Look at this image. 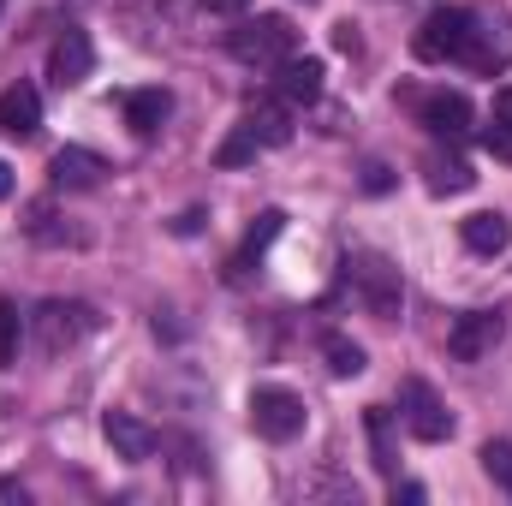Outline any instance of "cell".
I'll use <instances>...</instances> for the list:
<instances>
[{
    "instance_id": "obj_30",
    "label": "cell",
    "mask_w": 512,
    "mask_h": 506,
    "mask_svg": "<svg viewBox=\"0 0 512 506\" xmlns=\"http://www.w3.org/2000/svg\"><path fill=\"white\" fill-rule=\"evenodd\" d=\"M197 227H203V209H185V215L173 221V233H197Z\"/></svg>"
},
{
    "instance_id": "obj_10",
    "label": "cell",
    "mask_w": 512,
    "mask_h": 506,
    "mask_svg": "<svg viewBox=\"0 0 512 506\" xmlns=\"http://www.w3.org/2000/svg\"><path fill=\"white\" fill-rule=\"evenodd\" d=\"M90 72H96V48H90V36H84V30H60L54 48H48V78H54L60 90H78Z\"/></svg>"
},
{
    "instance_id": "obj_16",
    "label": "cell",
    "mask_w": 512,
    "mask_h": 506,
    "mask_svg": "<svg viewBox=\"0 0 512 506\" xmlns=\"http://www.w3.org/2000/svg\"><path fill=\"white\" fill-rule=\"evenodd\" d=\"M245 131H251L262 149H280V143H292V102H286V96H280V102H251Z\"/></svg>"
},
{
    "instance_id": "obj_2",
    "label": "cell",
    "mask_w": 512,
    "mask_h": 506,
    "mask_svg": "<svg viewBox=\"0 0 512 506\" xmlns=\"http://www.w3.org/2000/svg\"><path fill=\"white\" fill-rule=\"evenodd\" d=\"M30 328H36V346H42L48 358H60V352H72L78 340H90V334L102 328V316H96L90 304H78V298H48V304H36Z\"/></svg>"
},
{
    "instance_id": "obj_20",
    "label": "cell",
    "mask_w": 512,
    "mask_h": 506,
    "mask_svg": "<svg viewBox=\"0 0 512 506\" xmlns=\"http://www.w3.org/2000/svg\"><path fill=\"white\" fill-rule=\"evenodd\" d=\"M364 429H370V453H376V471H399V447H393V411L387 405H370L364 411Z\"/></svg>"
},
{
    "instance_id": "obj_25",
    "label": "cell",
    "mask_w": 512,
    "mask_h": 506,
    "mask_svg": "<svg viewBox=\"0 0 512 506\" xmlns=\"http://www.w3.org/2000/svg\"><path fill=\"white\" fill-rule=\"evenodd\" d=\"M483 149H489L495 161H512V126H501V120H495V126L483 131Z\"/></svg>"
},
{
    "instance_id": "obj_26",
    "label": "cell",
    "mask_w": 512,
    "mask_h": 506,
    "mask_svg": "<svg viewBox=\"0 0 512 506\" xmlns=\"http://www.w3.org/2000/svg\"><path fill=\"white\" fill-rule=\"evenodd\" d=\"M203 12H215V18H245L251 0H203Z\"/></svg>"
},
{
    "instance_id": "obj_34",
    "label": "cell",
    "mask_w": 512,
    "mask_h": 506,
    "mask_svg": "<svg viewBox=\"0 0 512 506\" xmlns=\"http://www.w3.org/2000/svg\"><path fill=\"white\" fill-rule=\"evenodd\" d=\"M304 6H310V0H304Z\"/></svg>"
},
{
    "instance_id": "obj_12",
    "label": "cell",
    "mask_w": 512,
    "mask_h": 506,
    "mask_svg": "<svg viewBox=\"0 0 512 506\" xmlns=\"http://www.w3.org/2000/svg\"><path fill=\"white\" fill-rule=\"evenodd\" d=\"M102 435H108V447H114L126 465H143V459L155 453V429H149L143 417H131V411H108V417H102Z\"/></svg>"
},
{
    "instance_id": "obj_17",
    "label": "cell",
    "mask_w": 512,
    "mask_h": 506,
    "mask_svg": "<svg viewBox=\"0 0 512 506\" xmlns=\"http://www.w3.org/2000/svg\"><path fill=\"white\" fill-rule=\"evenodd\" d=\"M120 108H126V126L137 137H155V131L167 126V114H173V96L167 90H131Z\"/></svg>"
},
{
    "instance_id": "obj_18",
    "label": "cell",
    "mask_w": 512,
    "mask_h": 506,
    "mask_svg": "<svg viewBox=\"0 0 512 506\" xmlns=\"http://www.w3.org/2000/svg\"><path fill=\"white\" fill-rule=\"evenodd\" d=\"M423 173H429V191L435 197H459V191H471L477 185V173H471V161L465 155H423Z\"/></svg>"
},
{
    "instance_id": "obj_6",
    "label": "cell",
    "mask_w": 512,
    "mask_h": 506,
    "mask_svg": "<svg viewBox=\"0 0 512 506\" xmlns=\"http://www.w3.org/2000/svg\"><path fill=\"white\" fill-rule=\"evenodd\" d=\"M471 42V6H435L423 24H417V60H459Z\"/></svg>"
},
{
    "instance_id": "obj_27",
    "label": "cell",
    "mask_w": 512,
    "mask_h": 506,
    "mask_svg": "<svg viewBox=\"0 0 512 506\" xmlns=\"http://www.w3.org/2000/svg\"><path fill=\"white\" fill-rule=\"evenodd\" d=\"M12 501L24 506V501H30V489H24L18 477H0V506H12Z\"/></svg>"
},
{
    "instance_id": "obj_31",
    "label": "cell",
    "mask_w": 512,
    "mask_h": 506,
    "mask_svg": "<svg viewBox=\"0 0 512 506\" xmlns=\"http://www.w3.org/2000/svg\"><path fill=\"white\" fill-rule=\"evenodd\" d=\"M387 185H393V179H387V167H370V173H364V191H387Z\"/></svg>"
},
{
    "instance_id": "obj_32",
    "label": "cell",
    "mask_w": 512,
    "mask_h": 506,
    "mask_svg": "<svg viewBox=\"0 0 512 506\" xmlns=\"http://www.w3.org/2000/svg\"><path fill=\"white\" fill-rule=\"evenodd\" d=\"M334 42L340 48H358V24H334Z\"/></svg>"
},
{
    "instance_id": "obj_13",
    "label": "cell",
    "mask_w": 512,
    "mask_h": 506,
    "mask_svg": "<svg viewBox=\"0 0 512 506\" xmlns=\"http://www.w3.org/2000/svg\"><path fill=\"white\" fill-rule=\"evenodd\" d=\"M274 72H280V96H286L292 108H310V102L322 96V78H328V66H322L316 54H292V60H280Z\"/></svg>"
},
{
    "instance_id": "obj_14",
    "label": "cell",
    "mask_w": 512,
    "mask_h": 506,
    "mask_svg": "<svg viewBox=\"0 0 512 506\" xmlns=\"http://www.w3.org/2000/svg\"><path fill=\"white\" fill-rule=\"evenodd\" d=\"M459 239H465V251H477V256H501L512 245V221L501 209H477V215L459 221Z\"/></svg>"
},
{
    "instance_id": "obj_5",
    "label": "cell",
    "mask_w": 512,
    "mask_h": 506,
    "mask_svg": "<svg viewBox=\"0 0 512 506\" xmlns=\"http://www.w3.org/2000/svg\"><path fill=\"white\" fill-rule=\"evenodd\" d=\"M471 72H507L512 66V18L507 12H471V42L459 54Z\"/></svg>"
},
{
    "instance_id": "obj_15",
    "label": "cell",
    "mask_w": 512,
    "mask_h": 506,
    "mask_svg": "<svg viewBox=\"0 0 512 506\" xmlns=\"http://www.w3.org/2000/svg\"><path fill=\"white\" fill-rule=\"evenodd\" d=\"M0 131H6V137H36V131H42V96H36L30 84L0 90Z\"/></svg>"
},
{
    "instance_id": "obj_28",
    "label": "cell",
    "mask_w": 512,
    "mask_h": 506,
    "mask_svg": "<svg viewBox=\"0 0 512 506\" xmlns=\"http://www.w3.org/2000/svg\"><path fill=\"white\" fill-rule=\"evenodd\" d=\"M399 501L417 506V501H429V489H423V483H393V506H399Z\"/></svg>"
},
{
    "instance_id": "obj_8",
    "label": "cell",
    "mask_w": 512,
    "mask_h": 506,
    "mask_svg": "<svg viewBox=\"0 0 512 506\" xmlns=\"http://www.w3.org/2000/svg\"><path fill=\"white\" fill-rule=\"evenodd\" d=\"M501 340H507V316H501V310H465V316L453 322V334H447V352H453L459 364H483Z\"/></svg>"
},
{
    "instance_id": "obj_24",
    "label": "cell",
    "mask_w": 512,
    "mask_h": 506,
    "mask_svg": "<svg viewBox=\"0 0 512 506\" xmlns=\"http://www.w3.org/2000/svg\"><path fill=\"white\" fill-rule=\"evenodd\" d=\"M256 149H262V143H256L251 131L239 126L227 143H221V149H215V167H245V161H256Z\"/></svg>"
},
{
    "instance_id": "obj_9",
    "label": "cell",
    "mask_w": 512,
    "mask_h": 506,
    "mask_svg": "<svg viewBox=\"0 0 512 506\" xmlns=\"http://www.w3.org/2000/svg\"><path fill=\"white\" fill-rule=\"evenodd\" d=\"M417 108V126H429L435 137H465L471 131V96L465 90H423V96H405Z\"/></svg>"
},
{
    "instance_id": "obj_11",
    "label": "cell",
    "mask_w": 512,
    "mask_h": 506,
    "mask_svg": "<svg viewBox=\"0 0 512 506\" xmlns=\"http://www.w3.org/2000/svg\"><path fill=\"white\" fill-rule=\"evenodd\" d=\"M102 173H108V161L96 155V149H60L54 155V167H48V179H54V191H96L102 185Z\"/></svg>"
},
{
    "instance_id": "obj_33",
    "label": "cell",
    "mask_w": 512,
    "mask_h": 506,
    "mask_svg": "<svg viewBox=\"0 0 512 506\" xmlns=\"http://www.w3.org/2000/svg\"><path fill=\"white\" fill-rule=\"evenodd\" d=\"M6 191H12V167L0 161V197H6Z\"/></svg>"
},
{
    "instance_id": "obj_3",
    "label": "cell",
    "mask_w": 512,
    "mask_h": 506,
    "mask_svg": "<svg viewBox=\"0 0 512 506\" xmlns=\"http://www.w3.org/2000/svg\"><path fill=\"white\" fill-rule=\"evenodd\" d=\"M352 286H358V298H364V310L370 316H382L393 322L399 316V304H405V286H399V268L387 262L382 251H352Z\"/></svg>"
},
{
    "instance_id": "obj_22",
    "label": "cell",
    "mask_w": 512,
    "mask_h": 506,
    "mask_svg": "<svg viewBox=\"0 0 512 506\" xmlns=\"http://www.w3.org/2000/svg\"><path fill=\"white\" fill-rule=\"evenodd\" d=\"M18 340H24V316H18V304L0 298V370L18 364Z\"/></svg>"
},
{
    "instance_id": "obj_29",
    "label": "cell",
    "mask_w": 512,
    "mask_h": 506,
    "mask_svg": "<svg viewBox=\"0 0 512 506\" xmlns=\"http://www.w3.org/2000/svg\"><path fill=\"white\" fill-rule=\"evenodd\" d=\"M495 120L512 126V84H507V90H495Z\"/></svg>"
},
{
    "instance_id": "obj_19",
    "label": "cell",
    "mask_w": 512,
    "mask_h": 506,
    "mask_svg": "<svg viewBox=\"0 0 512 506\" xmlns=\"http://www.w3.org/2000/svg\"><path fill=\"white\" fill-rule=\"evenodd\" d=\"M280 227H286V215H280V209H262V215H256V227L245 233V245H239V256L227 262V268H233V280H239V274H245V268H251L256 256H262L268 245H274V239H280Z\"/></svg>"
},
{
    "instance_id": "obj_7",
    "label": "cell",
    "mask_w": 512,
    "mask_h": 506,
    "mask_svg": "<svg viewBox=\"0 0 512 506\" xmlns=\"http://www.w3.org/2000/svg\"><path fill=\"white\" fill-rule=\"evenodd\" d=\"M399 417H405V429H411L417 441H429V447L453 435V417H447L441 393H435L429 381H417V376H411L405 387H399Z\"/></svg>"
},
{
    "instance_id": "obj_23",
    "label": "cell",
    "mask_w": 512,
    "mask_h": 506,
    "mask_svg": "<svg viewBox=\"0 0 512 506\" xmlns=\"http://www.w3.org/2000/svg\"><path fill=\"white\" fill-rule=\"evenodd\" d=\"M477 459H483L489 483H495V489H507V495H512V441H483V453H477Z\"/></svg>"
},
{
    "instance_id": "obj_1",
    "label": "cell",
    "mask_w": 512,
    "mask_h": 506,
    "mask_svg": "<svg viewBox=\"0 0 512 506\" xmlns=\"http://www.w3.org/2000/svg\"><path fill=\"white\" fill-rule=\"evenodd\" d=\"M227 48L245 66H280V60L298 54V30H292L286 12H256V18H239V30L227 36Z\"/></svg>"
},
{
    "instance_id": "obj_21",
    "label": "cell",
    "mask_w": 512,
    "mask_h": 506,
    "mask_svg": "<svg viewBox=\"0 0 512 506\" xmlns=\"http://www.w3.org/2000/svg\"><path fill=\"white\" fill-rule=\"evenodd\" d=\"M322 358H328V370H334L340 381H352V376H364V370H370L364 346H358V340H346V334H322Z\"/></svg>"
},
{
    "instance_id": "obj_4",
    "label": "cell",
    "mask_w": 512,
    "mask_h": 506,
    "mask_svg": "<svg viewBox=\"0 0 512 506\" xmlns=\"http://www.w3.org/2000/svg\"><path fill=\"white\" fill-rule=\"evenodd\" d=\"M304 399L292 387H256L251 393V429L262 441H298L304 435Z\"/></svg>"
}]
</instances>
